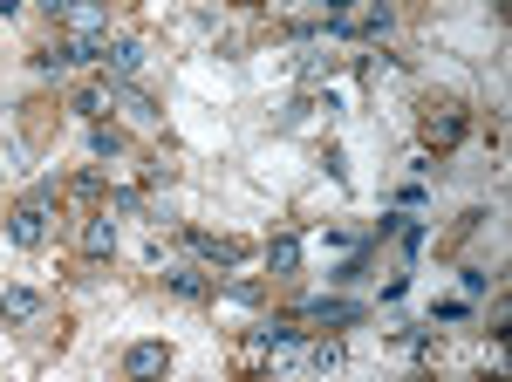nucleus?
<instances>
[{
	"instance_id": "obj_1",
	"label": "nucleus",
	"mask_w": 512,
	"mask_h": 382,
	"mask_svg": "<svg viewBox=\"0 0 512 382\" xmlns=\"http://www.w3.org/2000/svg\"><path fill=\"white\" fill-rule=\"evenodd\" d=\"M48 232H55V191L35 185L14 212H7V239H14L21 253H41V246H48Z\"/></svg>"
},
{
	"instance_id": "obj_2",
	"label": "nucleus",
	"mask_w": 512,
	"mask_h": 382,
	"mask_svg": "<svg viewBox=\"0 0 512 382\" xmlns=\"http://www.w3.org/2000/svg\"><path fill=\"white\" fill-rule=\"evenodd\" d=\"M424 144L431 151H458L465 144V103H424Z\"/></svg>"
},
{
	"instance_id": "obj_3",
	"label": "nucleus",
	"mask_w": 512,
	"mask_h": 382,
	"mask_svg": "<svg viewBox=\"0 0 512 382\" xmlns=\"http://www.w3.org/2000/svg\"><path fill=\"white\" fill-rule=\"evenodd\" d=\"M164 287H171L178 301H212V294H219V273L198 267V260H164Z\"/></svg>"
},
{
	"instance_id": "obj_4",
	"label": "nucleus",
	"mask_w": 512,
	"mask_h": 382,
	"mask_svg": "<svg viewBox=\"0 0 512 382\" xmlns=\"http://www.w3.org/2000/svg\"><path fill=\"white\" fill-rule=\"evenodd\" d=\"M253 348H260L274 369H294V362H308V342H301V328H287V321H274V328H253Z\"/></svg>"
},
{
	"instance_id": "obj_5",
	"label": "nucleus",
	"mask_w": 512,
	"mask_h": 382,
	"mask_svg": "<svg viewBox=\"0 0 512 382\" xmlns=\"http://www.w3.org/2000/svg\"><path fill=\"white\" fill-rule=\"evenodd\" d=\"M110 110H123V123H137V130H158L164 110L137 89V82H110Z\"/></svg>"
},
{
	"instance_id": "obj_6",
	"label": "nucleus",
	"mask_w": 512,
	"mask_h": 382,
	"mask_svg": "<svg viewBox=\"0 0 512 382\" xmlns=\"http://www.w3.org/2000/svg\"><path fill=\"white\" fill-rule=\"evenodd\" d=\"M185 246H192L198 267H239V260H246V246L226 239V232H185Z\"/></svg>"
},
{
	"instance_id": "obj_7",
	"label": "nucleus",
	"mask_w": 512,
	"mask_h": 382,
	"mask_svg": "<svg viewBox=\"0 0 512 382\" xmlns=\"http://www.w3.org/2000/svg\"><path fill=\"white\" fill-rule=\"evenodd\" d=\"M96 69H103V82H137V69H144V41H103V62H96Z\"/></svg>"
},
{
	"instance_id": "obj_8",
	"label": "nucleus",
	"mask_w": 512,
	"mask_h": 382,
	"mask_svg": "<svg viewBox=\"0 0 512 382\" xmlns=\"http://www.w3.org/2000/svg\"><path fill=\"white\" fill-rule=\"evenodd\" d=\"M301 321H315V328H328V335H335V328H355V321H362V301H342V294L328 301V294H321V301L301 307Z\"/></svg>"
},
{
	"instance_id": "obj_9",
	"label": "nucleus",
	"mask_w": 512,
	"mask_h": 382,
	"mask_svg": "<svg viewBox=\"0 0 512 382\" xmlns=\"http://www.w3.org/2000/svg\"><path fill=\"white\" fill-rule=\"evenodd\" d=\"M164 369H171V342H130L123 348V376H164Z\"/></svg>"
},
{
	"instance_id": "obj_10",
	"label": "nucleus",
	"mask_w": 512,
	"mask_h": 382,
	"mask_svg": "<svg viewBox=\"0 0 512 382\" xmlns=\"http://www.w3.org/2000/svg\"><path fill=\"white\" fill-rule=\"evenodd\" d=\"M41 307L48 301H41L35 287H7V294H0V321H7V328H35Z\"/></svg>"
},
{
	"instance_id": "obj_11",
	"label": "nucleus",
	"mask_w": 512,
	"mask_h": 382,
	"mask_svg": "<svg viewBox=\"0 0 512 382\" xmlns=\"http://www.w3.org/2000/svg\"><path fill=\"white\" fill-rule=\"evenodd\" d=\"M267 273H274V280H294V273H301V239H294V232H274V239H267Z\"/></svg>"
},
{
	"instance_id": "obj_12",
	"label": "nucleus",
	"mask_w": 512,
	"mask_h": 382,
	"mask_svg": "<svg viewBox=\"0 0 512 382\" xmlns=\"http://www.w3.org/2000/svg\"><path fill=\"white\" fill-rule=\"evenodd\" d=\"M82 253H89V260L117 253V212H96V219H82Z\"/></svg>"
},
{
	"instance_id": "obj_13",
	"label": "nucleus",
	"mask_w": 512,
	"mask_h": 382,
	"mask_svg": "<svg viewBox=\"0 0 512 382\" xmlns=\"http://www.w3.org/2000/svg\"><path fill=\"white\" fill-rule=\"evenodd\" d=\"M308 362H315L321 376H342V369H349V355H342V342H335V335H328V342H315V348H308Z\"/></svg>"
},
{
	"instance_id": "obj_14",
	"label": "nucleus",
	"mask_w": 512,
	"mask_h": 382,
	"mask_svg": "<svg viewBox=\"0 0 512 382\" xmlns=\"http://www.w3.org/2000/svg\"><path fill=\"white\" fill-rule=\"evenodd\" d=\"M89 151H96V157H117V151H123V130L96 116V123H89Z\"/></svg>"
},
{
	"instance_id": "obj_15",
	"label": "nucleus",
	"mask_w": 512,
	"mask_h": 382,
	"mask_svg": "<svg viewBox=\"0 0 512 382\" xmlns=\"http://www.w3.org/2000/svg\"><path fill=\"white\" fill-rule=\"evenodd\" d=\"M76 116H89V123H96V116H110V82H103V89H82V96H76Z\"/></svg>"
},
{
	"instance_id": "obj_16",
	"label": "nucleus",
	"mask_w": 512,
	"mask_h": 382,
	"mask_svg": "<svg viewBox=\"0 0 512 382\" xmlns=\"http://www.w3.org/2000/svg\"><path fill=\"white\" fill-rule=\"evenodd\" d=\"M219 294H226V301H239V307L260 301V287H253V280H219Z\"/></svg>"
},
{
	"instance_id": "obj_17",
	"label": "nucleus",
	"mask_w": 512,
	"mask_h": 382,
	"mask_svg": "<svg viewBox=\"0 0 512 382\" xmlns=\"http://www.w3.org/2000/svg\"><path fill=\"white\" fill-rule=\"evenodd\" d=\"M396 246H403V253H424V226H417V219H410V226H396Z\"/></svg>"
},
{
	"instance_id": "obj_18",
	"label": "nucleus",
	"mask_w": 512,
	"mask_h": 382,
	"mask_svg": "<svg viewBox=\"0 0 512 382\" xmlns=\"http://www.w3.org/2000/svg\"><path fill=\"white\" fill-rule=\"evenodd\" d=\"M458 273H465V294H485V287H492V273H485V267H458Z\"/></svg>"
},
{
	"instance_id": "obj_19",
	"label": "nucleus",
	"mask_w": 512,
	"mask_h": 382,
	"mask_svg": "<svg viewBox=\"0 0 512 382\" xmlns=\"http://www.w3.org/2000/svg\"><path fill=\"white\" fill-rule=\"evenodd\" d=\"M239 7H294V0H239Z\"/></svg>"
}]
</instances>
